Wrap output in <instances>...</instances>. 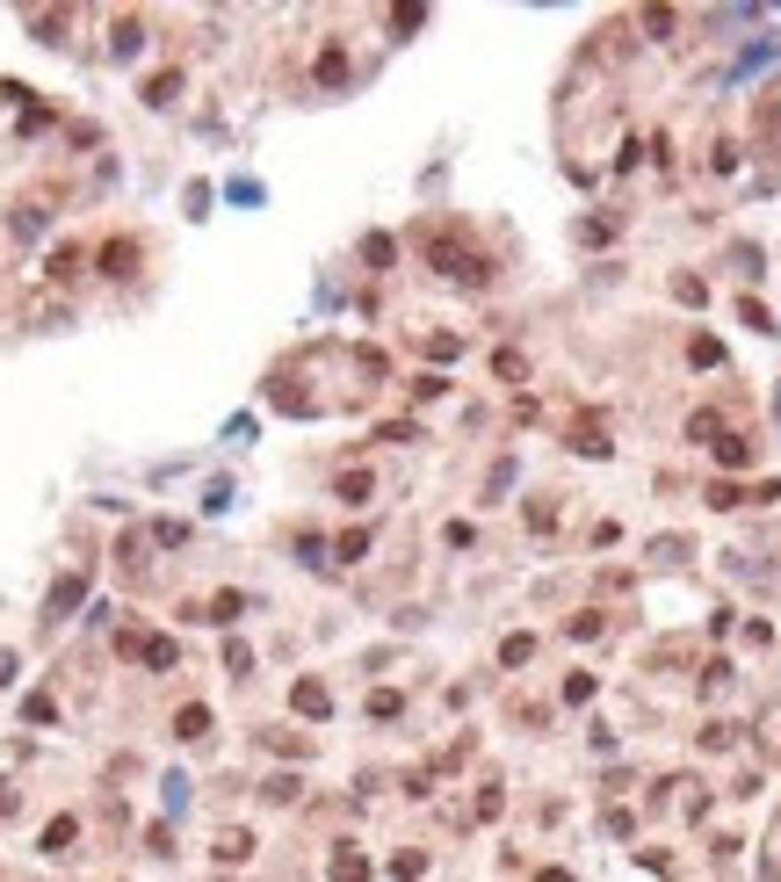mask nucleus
<instances>
[{
  "mask_svg": "<svg viewBox=\"0 0 781 882\" xmlns=\"http://www.w3.org/2000/svg\"><path fill=\"white\" fill-rule=\"evenodd\" d=\"M427 268L449 275V283H463V290H485V283H492V261H485V246H478L463 225L427 232Z\"/></svg>",
  "mask_w": 781,
  "mask_h": 882,
  "instance_id": "nucleus-1",
  "label": "nucleus"
},
{
  "mask_svg": "<svg viewBox=\"0 0 781 882\" xmlns=\"http://www.w3.org/2000/svg\"><path fill=\"white\" fill-rule=\"evenodd\" d=\"M753 138H760V145H767V152L781 159V87L753 101Z\"/></svg>",
  "mask_w": 781,
  "mask_h": 882,
  "instance_id": "nucleus-2",
  "label": "nucleus"
},
{
  "mask_svg": "<svg viewBox=\"0 0 781 882\" xmlns=\"http://www.w3.org/2000/svg\"><path fill=\"white\" fill-rule=\"evenodd\" d=\"M492 376L499 383H528V355L521 348H492Z\"/></svg>",
  "mask_w": 781,
  "mask_h": 882,
  "instance_id": "nucleus-3",
  "label": "nucleus"
},
{
  "mask_svg": "<svg viewBox=\"0 0 781 882\" xmlns=\"http://www.w3.org/2000/svg\"><path fill=\"white\" fill-rule=\"evenodd\" d=\"M290 702H297V716H326V709H333V694H326L318 680H297V687H290Z\"/></svg>",
  "mask_w": 781,
  "mask_h": 882,
  "instance_id": "nucleus-4",
  "label": "nucleus"
},
{
  "mask_svg": "<svg viewBox=\"0 0 781 882\" xmlns=\"http://www.w3.org/2000/svg\"><path fill=\"white\" fill-rule=\"evenodd\" d=\"M716 463H723V470H745V463H753V441H745V434H723V441H716Z\"/></svg>",
  "mask_w": 781,
  "mask_h": 882,
  "instance_id": "nucleus-5",
  "label": "nucleus"
},
{
  "mask_svg": "<svg viewBox=\"0 0 781 882\" xmlns=\"http://www.w3.org/2000/svg\"><path fill=\"white\" fill-rule=\"evenodd\" d=\"M767 59H781V36H760V44H745V59H738L731 73L745 80V73H753V66H767Z\"/></svg>",
  "mask_w": 781,
  "mask_h": 882,
  "instance_id": "nucleus-6",
  "label": "nucleus"
},
{
  "mask_svg": "<svg viewBox=\"0 0 781 882\" xmlns=\"http://www.w3.org/2000/svg\"><path fill=\"white\" fill-rule=\"evenodd\" d=\"M557 514H565V500H550V492H543V500H528V528H535V535H550Z\"/></svg>",
  "mask_w": 781,
  "mask_h": 882,
  "instance_id": "nucleus-7",
  "label": "nucleus"
},
{
  "mask_svg": "<svg viewBox=\"0 0 781 882\" xmlns=\"http://www.w3.org/2000/svg\"><path fill=\"white\" fill-rule=\"evenodd\" d=\"M688 362H695V369H716V362H723V341H716V333H695V341H688Z\"/></svg>",
  "mask_w": 781,
  "mask_h": 882,
  "instance_id": "nucleus-8",
  "label": "nucleus"
},
{
  "mask_svg": "<svg viewBox=\"0 0 781 882\" xmlns=\"http://www.w3.org/2000/svg\"><path fill=\"white\" fill-rule=\"evenodd\" d=\"M369 875V861L355 854V846H341V854H333V882H362Z\"/></svg>",
  "mask_w": 781,
  "mask_h": 882,
  "instance_id": "nucleus-9",
  "label": "nucleus"
},
{
  "mask_svg": "<svg viewBox=\"0 0 781 882\" xmlns=\"http://www.w3.org/2000/svg\"><path fill=\"white\" fill-rule=\"evenodd\" d=\"M616 232H623V217H586V225H579V239H586V246H608Z\"/></svg>",
  "mask_w": 781,
  "mask_h": 882,
  "instance_id": "nucleus-10",
  "label": "nucleus"
},
{
  "mask_svg": "<svg viewBox=\"0 0 781 882\" xmlns=\"http://www.w3.org/2000/svg\"><path fill=\"white\" fill-rule=\"evenodd\" d=\"M572 449H579V456H608V449H616V441H608V434H600V427L586 420V427L572 434Z\"/></svg>",
  "mask_w": 781,
  "mask_h": 882,
  "instance_id": "nucleus-11",
  "label": "nucleus"
},
{
  "mask_svg": "<svg viewBox=\"0 0 781 882\" xmlns=\"http://www.w3.org/2000/svg\"><path fill=\"white\" fill-rule=\"evenodd\" d=\"M333 492H341V500H348V507H362V500H369V492H376V477H362V470H348V477H341V485H333Z\"/></svg>",
  "mask_w": 781,
  "mask_h": 882,
  "instance_id": "nucleus-12",
  "label": "nucleus"
},
{
  "mask_svg": "<svg viewBox=\"0 0 781 882\" xmlns=\"http://www.w3.org/2000/svg\"><path fill=\"white\" fill-rule=\"evenodd\" d=\"M101 268H109V275H131V268H138V246H131V239H117V246L101 253Z\"/></svg>",
  "mask_w": 781,
  "mask_h": 882,
  "instance_id": "nucleus-13",
  "label": "nucleus"
},
{
  "mask_svg": "<svg viewBox=\"0 0 781 882\" xmlns=\"http://www.w3.org/2000/svg\"><path fill=\"white\" fill-rule=\"evenodd\" d=\"M745 500H753V492H738L731 477H716V485H709V507H723V514H731V507H745Z\"/></svg>",
  "mask_w": 781,
  "mask_h": 882,
  "instance_id": "nucleus-14",
  "label": "nucleus"
},
{
  "mask_svg": "<svg viewBox=\"0 0 781 882\" xmlns=\"http://www.w3.org/2000/svg\"><path fill=\"white\" fill-rule=\"evenodd\" d=\"M362 261H369V268H390V261H399V246H390L383 232H369V239H362Z\"/></svg>",
  "mask_w": 781,
  "mask_h": 882,
  "instance_id": "nucleus-15",
  "label": "nucleus"
},
{
  "mask_svg": "<svg viewBox=\"0 0 781 882\" xmlns=\"http://www.w3.org/2000/svg\"><path fill=\"white\" fill-rule=\"evenodd\" d=\"M688 441H709V449H716V441H723V420H716V413H695V420H688Z\"/></svg>",
  "mask_w": 781,
  "mask_h": 882,
  "instance_id": "nucleus-16",
  "label": "nucleus"
},
{
  "mask_svg": "<svg viewBox=\"0 0 781 882\" xmlns=\"http://www.w3.org/2000/svg\"><path fill=\"white\" fill-rule=\"evenodd\" d=\"M528 658H535V637H507L499 644V666H528Z\"/></svg>",
  "mask_w": 781,
  "mask_h": 882,
  "instance_id": "nucleus-17",
  "label": "nucleus"
},
{
  "mask_svg": "<svg viewBox=\"0 0 781 882\" xmlns=\"http://www.w3.org/2000/svg\"><path fill=\"white\" fill-rule=\"evenodd\" d=\"M723 687H731V658H709L702 666V694H723Z\"/></svg>",
  "mask_w": 781,
  "mask_h": 882,
  "instance_id": "nucleus-18",
  "label": "nucleus"
},
{
  "mask_svg": "<svg viewBox=\"0 0 781 882\" xmlns=\"http://www.w3.org/2000/svg\"><path fill=\"white\" fill-rule=\"evenodd\" d=\"M333 549H341V565H362V549H369V528H348V535L333 542Z\"/></svg>",
  "mask_w": 781,
  "mask_h": 882,
  "instance_id": "nucleus-19",
  "label": "nucleus"
},
{
  "mask_svg": "<svg viewBox=\"0 0 781 882\" xmlns=\"http://www.w3.org/2000/svg\"><path fill=\"white\" fill-rule=\"evenodd\" d=\"M731 745H738L731 724H702V752H731Z\"/></svg>",
  "mask_w": 781,
  "mask_h": 882,
  "instance_id": "nucleus-20",
  "label": "nucleus"
},
{
  "mask_svg": "<svg viewBox=\"0 0 781 882\" xmlns=\"http://www.w3.org/2000/svg\"><path fill=\"white\" fill-rule=\"evenodd\" d=\"M174 731H181V738H203V731H210V709H181Z\"/></svg>",
  "mask_w": 781,
  "mask_h": 882,
  "instance_id": "nucleus-21",
  "label": "nucleus"
},
{
  "mask_svg": "<svg viewBox=\"0 0 781 882\" xmlns=\"http://www.w3.org/2000/svg\"><path fill=\"white\" fill-rule=\"evenodd\" d=\"M644 29H651V36H673L680 15H673V8H644Z\"/></svg>",
  "mask_w": 781,
  "mask_h": 882,
  "instance_id": "nucleus-22",
  "label": "nucleus"
},
{
  "mask_svg": "<svg viewBox=\"0 0 781 882\" xmlns=\"http://www.w3.org/2000/svg\"><path fill=\"white\" fill-rule=\"evenodd\" d=\"M738 318L753 325V333H774V318H767V304H753V297H738Z\"/></svg>",
  "mask_w": 781,
  "mask_h": 882,
  "instance_id": "nucleus-23",
  "label": "nucleus"
},
{
  "mask_svg": "<svg viewBox=\"0 0 781 882\" xmlns=\"http://www.w3.org/2000/svg\"><path fill=\"white\" fill-rule=\"evenodd\" d=\"M73 600H80V579H59V593H51V622H59V615L73 608Z\"/></svg>",
  "mask_w": 781,
  "mask_h": 882,
  "instance_id": "nucleus-24",
  "label": "nucleus"
},
{
  "mask_svg": "<svg viewBox=\"0 0 781 882\" xmlns=\"http://www.w3.org/2000/svg\"><path fill=\"white\" fill-rule=\"evenodd\" d=\"M66 846H73V817H59V824L44 832V854H66Z\"/></svg>",
  "mask_w": 781,
  "mask_h": 882,
  "instance_id": "nucleus-25",
  "label": "nucleus"
},
{
  "mask_svg": "<svg viewBox=\"0 0 781 882\" xmlns=\"http://www.w3.org/2000/svg\"><path fill=\"white\" fill-rule=\"evenodd\" d=\"M673 297H680V304H702L709 290H702V275H673Z\"/></svg>",
  "mask_w": 781,
  "mask_h": 882,
  "instance_id": "nucleus-26",
  "label": "nucleus"
},
{
  "mask_svg": "<svg viewBox=\"0 0 781 882\" xmlns=\"http://www.w3.org/2000/svg\"><path fill=\"white\" fill-rule=\"evenodd\" d=\"M427 355H434V362H456V355H463V341H456V333H434V341H427Z\"/></svg>",
  "mask_w": 781,
  "mask_h": 882,
  "instance_id": "nucleus-27",
  "label": "nucleus"
},
{
  "mask_svg": "<svg viewBox=\"0 0 781 882\" xmlns=\"http://www.w3.org/2000/svg\"><path fill=\"white\" fill-rule=\"evenodd\" d=\"M399 709H406V702L390 694V687H376V694H369V716H376V724H383V716H399Z\"/></svg>",
  "mask_w": 781,
  "mask_h": 882,
  "instance_id": "nucleus-28",
  "label": "nucleus"
},
{
  "mask_svg": "<svg viewBox=\"0 0 781 882\" xmlns=\"http://www.w3.org/2000/svg\"><path fill=\"white\" fill-rule=\"evenodd\" d=\"M420 22H427V8H390V29H399V36H413Z\"/></svg>",
  "mask_w": 781,
  "mask_h": 882,
  "instance_id": "nucleus-29",
  "label": "nucleus"
},
{
  "mask_svg": "<svg viewBox=\"0 0 781 882\" xmlns=\"http://www.w3.org/2000/svg\"><path fill=\"white\" fill-rule=\"evenodd\" d=\"M709 167H716V174H738V145H731V138H723V145L709 152Z\"/></svg>",
  "mask_w": 781,
  "mask_h": 882,
  "instance_id": "nucleus-30",
  "label": "nucleus"
},
{
  "mask_svg": "<svg viewBox=\"0 0 781 882\" xmlns=\"http://www.w3.org/2000/svg\"><path fill=\"white\" fill-rule=\"evenodd\" d=\"M73 268H80V246H59V253H51V275H59V283H66Z\"/></svg>",
  "mask_w": 781,
  "mask_h": 882,
  "instance_id": "nucleus-31",
  "label": "nucleus"
},
{
  "mask_svg": "<svg viewBox=\"0 0 781 882\" xmlns=\"http://www.w3.org/2000/svg\"><path fill=\"white\" fill-rule=\"evenodd\" d=\"M376 441H420V427L413 420H390V427H376Z\"/></svg>",
  "mask_w": 781,
  "mask_h": 882,
  "instance_id": "nucleus-32",
  "label": "nucleus"
},
{
  "mask_svg": "<svg viewBox=\"0 0 781 882\" xmlns=\"http://www.w3.org/2000/svg\"><path fill=\"white\" fill-rule=\"evenodd\" d=\"M565 702H593V673H572L565 680Z\"/></svg>",
  "mask_w": 781,
  "mask_h": 882,
  "instance_id": "nucleus-33",
  "label": "nucleus"
},
{
  "mask_svg": "<svg viewBox=\"0 0 781 882\" xmlns=\"http://www.w3.org/2000/svg\"><path fill=\"white\" fill-rule=\"evenodd\" d=\"M535 882H572V875H565V868H543V875H535Z\"/></svg>",
  "mask_w": 781,
  "mask_h": 882,
  "instance_id": "nucleus-34",
  "label": "nucleus"
},
{
  "mask_svg": "<svg viewBox=\"0 0 781 882\" xmlns=\"http://www.w3.org/2000/svg\"><path fill=\"white\" fill-rule=\"evenodd\" d=\"M8 666H15V658H8V651H0V680H8Z\"/></svg>",
  "mask_w": 781,
  "mask_h": 882,
  "instance_id": "nucleus-35",
  "label": "nucleus"
}]
</instances>
